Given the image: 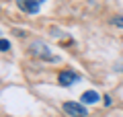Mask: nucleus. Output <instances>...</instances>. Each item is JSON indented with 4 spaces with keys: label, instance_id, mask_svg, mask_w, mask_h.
Listing matches in <instances>:
<instances>
[{
    "label": "nucleus",
    "instance_id": "7ed1b4c3",
    "mask_svg": "<svg viewBox=\"0 0 123 117\" xmlns=\"http://www.w3.org/2000/svg\"><path fill=\"white\" fill-rule=\"evenodd\" d=\"M62 109H64V111H66V115H70V117H86V115H88L84 103H74V101H68V103L62 105Z\"/></svg>",
    "mask_w": 123,
    "mask_h": 117
},
{
    "label": "nucleus",
    "instance_id": "20e7f679",
    "mask_svg": "<svg viewBox=\"0 0 123 117\" xmlns=\"http://www.w3.org/2000/svg\"><path fill=\"white\" fill-rule=\"evenodd\" d=\"M80 80V74H76L74 70H62L57 74V84L60 86H72L74 82Z\"/></svg>",
    "mask_w": 123,
    "mask_h": 117
},
{
    "label": "nucleus",
    "instance_id": "f03ea898",
    "mask_svg": "<svg viewBox=\"0 0 123 117\" xmlns=\"http://www.w3.org/2000/svg\"><path fill=\"white\" fill-rule=\"evenodd\" d=\"M43 4H45V0H17L18 10H23L25 14H37Z\"/></svg>",
    "mask_w": 123,
    "mask_h": 117
},
{
    "label": "nucleus",
    "instance_id": "423d86ee",
    "mask_svg": "<svg viewBox=\"0 0 123 117\" xmlns=\"http://www.w3.org/2000/svg\"><path fill=\"white\" fill-rule=\"evenodd\" d=\"M111 25H113V27H119V29H123V14L113 17V19H111Z\"/></svg>",
    "mask_w": 123,
    "mask_h": 117
},
{
    "label": "nucleus",
    "instance_id": "6e6552de",
    "mask_svg": "<svg viewBox=\"0 0 123 117\" xmlns=\"http://www.w3.org/2000/svg\"><path fill=\"white\" fill-rule=\"evenodd\" d=\"M103 103H105V107H111V103H113V99H111L109 95H105V97H103Z\"/></svg>",
    "mask_w": 123,
    "mask_h": 117
},
{
    "label": "nucleus",
    "instance_id": "0eeeda50",
    "mask_svg": "<svg viewBox=\"0 0 123 117\" xmlns=\"http://www.w3.org/2000/svg\"><path fill=\"white\" fill-rule=\"evenodd\" d=\"M0 49H2V52H8V49H10V43H8V39H6V37L0 39Z\"/></svg>",
    "mask_w": 123,
    "mask_h": 117
},
{
    "label": "nucleus",
    "instance_id": "f257e3e1",
    "mask_svg": "<svg viewBox=\"0 0 123 117\" xmlns=\"http://www.w3.org/2000/svg\"><path fill=\"white\" fill-rule=\"evenodd\" d=\"M29 49H31V53H33L35 58H41V60H45V62H57L60 60L57 56L51 53V49H49L47 43H43V41H33Z\"/></svg>",
    "mask_w": 123,
    "mask_h": 117
},
{
    "label": "nucleus",
    "instance_id": "39448f33",
    "mask_svg": "<svg viewBox=\"0 0 123 117\" xmlns=\"http://www.w3.org/2000/svg\"><path fill=\"white\" fill-rule=\"evenodd\" d=\"M98 99H101V97H98L97 91H86V92H82V97H80V101H82L84 105H94Z\"/></svg>",
    "mask_w": 123,
    "mask_h": 117
}]
</instances>
